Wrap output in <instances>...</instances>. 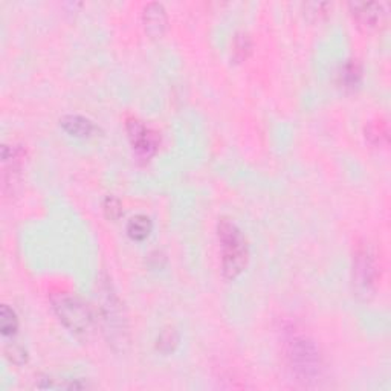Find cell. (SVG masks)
I'll use <instances>...</instances> for the list:
<instances>
[{"label":"cell","mask_w":391,"mask_h":391,"mask_svg":"<svg viewBox=\"0 0 391 391\" xmlns=\"http://www.w3.org/2000/svg\"><path fill=\"white\" fill-rule=\"evenodd\" d=\"M282 346L287 367L303 385H314L323 377V355L316 343L294 323L282 327Z\"/></svg>","instance_id":"cell-1"},{"label":"cell","mask_w":391,"mask_h":391,"mask_svg":"<svg viewBox=\"0 0 391 391\" xmlns=\"http://www.w3.org/2000/svg\"><path fill=\"white\" fill-rule=\"evenodd\" d=\"M218 235L222 248V272L226 280H235L246 269L250 262V246L243 232L230 219L218 225Z\"/></svg>","instance_id":"cell-2"},{"label":"cell","mask_w":391,"mask_h":391,"mask_svg":"<svg viewBox=\"0 0 391 391\" xmlns=\"http://www.w3.org/2000/svg\"><path fill=\"white\" fill-rule=\"evenodd\" d=\"M54 312L69 332L77 336H87L95 324L94 312L77 295L58 294L53 296Z\"/></svg>","instance_id":"cell-3"},{"label":"cell","mask_w":391,"mask_h":391,"mask_svg":"<svg viewBox=\"0 0 391 391\" xmlns=\"http://www.w3.org/2000/svg\"><path fill=\"white\" fill-rule=\"evenodd\" d=\"M380 271L373 251L367 243H358L353 254L352 284L355 295L363 301L372 300L376 294Z\"/></svg>","instance_id":"cell-4"},{"label":"cell","mask_w":391,"mask_h":391,"mask_svg":"<svg viewBox=\"0 0 391 391\" xmlns=\"http://www.w3.org/2000/svg\"><path fill=\"white\" fill-rule=\"evenodd\" d=\"M101 316L102 323L106 326V332L110 335L113 344L126 343V320L122 315V306L112 286L105 283L101 287Z\"/></svg>","instance_id":"cell-5"},{"label":"cell","mask_w":391,"mask_h":391,"mask_svg":"<svg viewBox=\"0 0 391 391\" xmlns=\"http://www.w3.org/2000/svg\"><path fill=\"white\" fill-rule=\"evenodd\" d=\"M25 159L26 151L22 147L6 144L2 147V190L5 196L16 193Z\"/></svg>","instance_id":"cell-6"},{"label":"cell","mask_w":391,"mask_h":391,"mask_svg":"<svg viewBox=\"0 0 391 391\" xmlns=\"http://www.w3.org/2000/svg\"><path fill=\"white\" fill-rule=\"evenodd\" d=\"M126 129L129 133V139L132 142V147L136 151L139 158L150 159L153 154L158 151L159 138L156 135V132H153L151 129L146 127L141 121H138L135 118L127 119Z\"/></svg>","instance_id":"cell-7"},{"label":"cell","mask_w":391,"mask_h":391,"mask_svg":"<svg viewBox=\"0 0 391 391\" xmlns=\"http://www.w3.org/2000/svg\"><path fill=\"white\" fill-rule=\"evenodd\" d=\"M348 9L358 26L365 31L380 28L387 18L385 4L380 2H352L348 4Z\"/></svg>","instance_id":"cell-8"},{"label":"cell","mask_w":391,"mask_h":391,"mask_svg":"<svg viewBox=\"0 0 391 391\" xmlns=\"http://www.w3.org/2000/svg\"><path fill=\"white\" fill-rule=\"evenodd\" d=\"M142 23L151 38H161L167 31L168 17L162 4L151 2L142 9Z\"/></svg>","instance_id":"cell-9"},{"label":"cell","mask_w":391,"mask_h":391,"mask_svg":"<svg viewBox=\"0 0 391 391\" xmlns=\"http://www.w3.org/2000/svg\"><path fill=\"white\" fill-rule=\"evenodd\" d=\"M60 126L63 127L68 135L80 139L95 136L98 132V127L94 124V121L81 115H65L60 119Z\"/></svg>","instance_id":"cell-10"},{"label":"cell","mask_w":391,"mask_h":391,"mask_svg":"<svg viewBox=\"0 0 391 391\" xmlns=\"http://www.w3.org/2000/svg\"><path fill=\"white\" fill-rule=\"evenodd\" d=\"M363 81V66L358 60H348L339 70V85L346 90H355Z\"/></svg>","instance_id":"cell-11"},{"label":"cell","mask_w":391,"mask_h":391,"mask_svg":"<svg viewBox=\"0 0 391 391\" xmlns=\"http://www.w3.org/2000/svg\"><path fill=\"white\" fill-rule=\"evenodd\" d=\"M365 138L375 147L387 146L388 138H390V130H388L387 121L382 118L370 121L365 126Z\"/></svg>","instance_id":"cell-12"},{"label":"cell","mask_w":391,"mask_h":391,"mask_svg":"<svg viewBox=\"0 0 391 391\" xmlns=\"http://www.w3.org/2000/svg\"><path fill=\"white\" fill-rule=\"evenodd\" d=\"M153 231V223L146 214H138L127 223V235L133 242H144Z\"/></svg>","instance_id":"cell-13"},{"label":"cell","mask_w":391,"mask_h":391,"mask_svg":"<svg viewBox=\"0 0 391 391\" xmlns=\"http://www.w3.org/2000/svg\"><path fill=\"white\" fill-rule=\"evenodd\" d=\"M37 388H45V390H81L86 388L87 384H81L78 379H63V377H53V376H46V377H40L38 382H36Z\"/></svg>","instance_id":"cell-14"},{"label":"cell","mask_w":391,"mask_h":391,"mask_svg":"<svg viewBox=\"0 0 391 391\" xmlns=\"http://www.w3.org/2000/svg\"><path fill=\"white\" fill-rule=\"evenodd\" d=\"M18 331V318L11 307L4 304L0 307V332L4 336H14Z\"/></svg>","instance_id":"cell-15"},{"label":"cell","mask_w":391,"mask_h":391,"mask_svg":"<svg viewBox=\"0 0 391 391\" xmlns=\"http://www.w3.org/2000/svg\"><path fill=\"white\" fill-rule=\"evenodd\" d=\"M252 53V40L246 33H239L232 42V57L237 63L248 60Z\"/></svg>","instance_id":"cell-16"},{"label":"cell","mask_w":391,"mask_h":391,"mask_svg":"<svg viewBox=\"0 0 391 391\" xmlns=\"http://www.w3.org/2000/svg\"><path fill=\"white\" fill-rule=\"evenodd\" d=\"M179 346V333L171 327L164 328L156 339V348L162 355H170Z\"/></svg>","instance_id":"cell-17"},{"label":"cell","mask_w":391,"mask_h":391,"mask_svg":"<svg viewBox=\"0 0 391 391\" xmlns=\"http://www.w3.org/2000/svg\"><path fill=\"white\" fill-rule=\"evenodd\" d=\"M4 353H5V358L8 359L9 363L20 367V365H25L28 363V352L25 350L23 346L20 344H8L5 346L4 348Z\"/></svg>","instance_id":"cell-18"},{"label":"cell","mask_w":391,"mask_h":391,"mask_svg":"<svg viewBox=\"0 0 391 391\" xmlns=\"http://www.w3.org/2000/svg\"><path fill=\"white\" fill-rule=\"evenodd\" d=\"M102 211H105L106 218L112 222H117L121 219V215L124 214V210H122V203L115 196H107L102 202Z\"/></svg>","instance_id":"cell-19"},{"label":"cell","mask_w":391,"mask_h":391,"mask_svg":"<svg viewBox=\"0 0 391 391\" xmlns=\"http://www.w3.org/2000/svg\"><path fill=\"white\" fill-rule=\"evenodd\" d=\"M332 8L331 4L326 2H315V4H306L304 9H306V16L311 17L312 20H320L321 17H326L328 14V9Z\"/></svg>","instance_id":"cell-20"}]
</instances>
